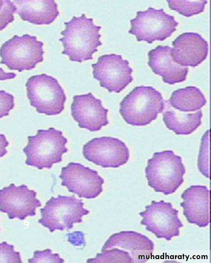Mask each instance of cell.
<instances>
[{"mask_svg":"<svg viewBox=\"0 0 211 263\" xmlns=\"http://www.w3.org/2000/svg\"><path fill=\"white\" fill-rule=\"evenodd\" d=\"M130 22L129 33L134 35L138 41L149 43L166 40L178 25L174 17L166 14L162 8L157 10L151 7L145 11L137 12L136 17Z\"/></svg>","mask_w":211,"mask_h":263,"instance_id":"ba28073f","label":"cell"},{"mask_svg":"<svg viewBox=\"0 0 211 263\" xmlns=\"http://www.w3.org/2000/svg\"><path fill=\"white\" fill-rule=\"evenodd\" d=\"M209 130L206 131L202 137L200 153L198 159V167L200 171L205 177L209 178Z\"/></svg>","mask_w":211,"mask_h":263,"instance_id":"cb8c5ba5","label":"cell"},{"mask_svg":"<svg viewBox=\"0 0 211 263\" xmlns=\"http://www.w3.org/2000/svg\"><path fill=\"white\" fill-rule=\"evenodd\" d=\"M17 13L21 20L36 25L52 23L59 13L54 0H14Z\"/></svg>","mask_w":211,"mask_h":263,"instance_id":"d6986e66","label":"cell"},{"mask_svg":"<svg viewBox=\"0 0 211 263\" xmlns=\"http://www.w3.org/2000/svg\"><path fill=\"white\" fill-rule=\"evenodd\" d=\"M172 49L168 45L157 46L148 53V64L154 74L161 76L164 82L173 85L185 81L189 69L173 61Z\"/></svg>","mask_w":211,"mask_h":263,"instance_id":"ac0fdd59","label":"cell"},{"mask_svg":"<svg viewBox=\"0 0 211 263\" xmlns=\"http://www.w3.org/2000/svg\"><path fill=\"white\" fill-rule=\"evenodd\" d=\"M180 206L190 223L200 227L208 226L210 221V190L206 186L192 185L181 194Z\"/></svg>","mask_w":211,"mask_h":263,"instance_id":"e0dca14e","label":"cell"},{"mask_svg":"<svg viewBox=\"0 0 211 263\" xmlns=\"http://www.w3.org/2000/svg\"><path fill=\"white\" fill-rule=\"evenodd\" d=\"M117 248L128 252L134 263H146L152 256L154 243L147 236L134 231H123L112 235L101 251Z\"/></svg>","mask_w":211,"mask_h":263,"instance_id":"2e32d148","label":"cell"},{"mask_svg":"<svg viewBox=\"0 0 211 263\" xmlns=\"http://www.w3.org/2000/svg\"><path fill=\"white\" fill-rule=\"evenodd\" d=\"M0 263H22L20 254L13 245L3 242L0 243Z\"/></svg>","mask_w":211,"mask_h":263,"instance_id":"d4e9b609","label":"cell"},{"mask_svg":"<svg viewBox=\"0 0 211 263\" xmlns=\"http://www.w3.org/2000/svg\"><path fill=\"white\" fill-rule=\"evenodd\" d=\"M83 205L82 201L74 195L52 197L40 209L41 218L38 222L51 233L56 230H68L74 223H82V217L90 213Z\"/></svg>","mask_w":211,"mask_h":263,"instance_id":"8992f818","label":"cell"},{"mask_svg":"<svg viewBox=\"0 0 211 263\" xmlns=\"http://www.w3.org/2000/svg\"><path fill=\"white\" fill-rule=\"evenodd\" d=\"M63 259L61 258L59 254H53L52 250L48 248L43 251H35L32 258L28 259L29 263H64Z\"/></svg>","mask_w":211,"mask_h":263,"instance_id":"484cf974","label":"cell"},{"mask_svg":"<svg viewBox=\"0 0 211 263\" xmlns=\"http://www.w3.org/2000/svg\"><path fill=\"white\" fill-rule=\"evenodd\" d=\"M163 120L166 127L177 135H189L201 124L203 114L201 110L196 113L182 114L168 110L163 114Z\"/></svg>","mask_w":211,"mask_h":263,"instance_id":"ffe728a7","label":"cell"},{"mask_svg":"<svg viewBox=\"0 0 211 263\" xmlns=\"http://www.w3.org/2000/svg\"><path fill=\"white\" fill-rule=\"evenodd\" d=\"M73 99L71 115L80 128L96 132L109 123L108 109L105 108L101 101L92 93L76 95Z\"/></svg>","mask_w":211,"mask_h":263,"instance_id":"5bb4252c","label":"cell"},{"mask_svg":"<svg viewBox=\"0 0 211 263\" xmlns=\"http://www.w3.org/2000/svg\"><path fill=\"white\" fill-rule=\"evenodd\" d=\"M169 101L172 107L184 112L200 109L207 102L202 92L195 86H188L174 91Z\"/></svg>","mask_w":211,"mask_h":263,"instance_id":"44dd1931","label":"cell"},{"mask_svg":"<svg viewBox=\"0 0 211 263\" xmlns=\"http://www.w3.org/2000/svg\"><path fill=\"white\" fill-rule=\"evenodd\" d=\"M25 86L30 103L38 113L55 116L64 110L66 95L56 78L46 74L34 75Z\"/></svg>","mask_w":211,"mask_h":263,"instance_id":"5b68a950","label":"cell"},{"mask_svg":"<svg viewBox=\"0 0 211 263\" xmlns=\"http://www.w3.org/2000/svg\"><path fill=\"white\" fill-rule=\"evenodd\" d=\"M36 196L37 192L29 189L27 185L11 183L0 189V211L6 213L9 219L23 220L34 216L36 208L41 206Z\"/></svg>","mask_w":211,"mask_h":263,"instance_id":"4fadbf2b","label":"cell"},{"mask_svg":"<svg viewBox=\"0 0 211 263\" xmlns=\"http://www.w3.org/2000/svg\"><path fill=\"white\" fill-rule=\"evenodd\" d=\"M161 94L152 86L134 88L120 103L119 112L127 123L144 126L155 120L164 109Z\"/></svg>","mask_w":211,"mask_h":263,"instance_id":"7a4b0ae2","label":"cell"},{"mask_svg":"<svg viewBox=\"0 0 211 263\" xmlns=\"http://www.w3.org/2000/svg\"><path fill=\"white\" fill-rule=\"evenodd\" d=\"M178 214V210L173 208L171 202L161 200L152 201L139 215L142 217L140 223L145 225L147 230L157 238L169 241L173 237L178 236L179 229L183 226Z\"/></svg>","mask_w":211,"mask_h":263,"instance_id":"9c48e42d","label":"cell"},{"mask_svg":"<svg viewBox=\"0 0 211 263\" xmlns=\"http://www.w3.org/2000/svg\"><path fill=\"white\" fill-rule=\"evenodd\" d=\"M169 8L187 17L202 13L208 1L206 0H167Z\"/></svg>","mask_w":211,"mask_h":263,"instance_id":"7402d4cb","label":"cell"},{"mask_svg":"<svg viewBox=\"0 0 211 263\" xmlns=\"http://www.w3.org/2000/svg\"><path fill=\"white\" fill-rule=\"evenodd\" d=\"M9 143L5 135L0 134V158L4 156L7 153V150L6 148Z\"/></svg>","mask_w":211,"mask_h":263,"instance_id":"f1b7e54d","label":"cell"},{"mask_svg":"<svg viewBox=\"0 0 211 263\" xmlns=\"http://www.w3.org/2000/svg\"><path fill=\"white\" fill-rule=\"evenodd\" d=\"M43 43L29 34L14 36L0 48V63L10 70L21 72L34 69L43 61Z\"/></svg>","mask_w":211,"mask_h":263,"instance_id":"52a82bcc","label":"cell"},{"mask_svg":"<svg viewBox=\"0 0 211 263\" xmlns=\"http://www.w3.org/2000/svg\"><path fill=\"white\" fill-rule=\"evenodd\" d=\"M16 10V7L12 0H6L3 8L0 10V31L14 21V15Z\"/></svg>","mask_w":211,"mask_h":263,"instance_id":"4316f807","label":"cell"},{"mask_svg":"<svg viewBox=\"0 0 211 263\" xmlns=\"http://www.w3.org/2000/svg\"><path fill=\"white\" fill-rule=\"evenodd\" d=\"M172 44L173 59L182 66H197L206 60L208 55V42L196 33H184L178 36Z\"/></svg>","mask_w":211,"mask_h":263,"instance_id":"9a60e30c","label":"cell"},{"mask_svg":"<svg viewBox=\"0 0 211 263\" xmlns=\"http://www.w3.org/2000/svg\"><path fill=\"white\" fill-rule=\"evenodd\" d=\"M92 67L94 78L110 93H120L133 80L129 61L120 55H102Z\"/></svg>","mask_w":211,"mask_h":263,"instance_id":"30bf717a","label":"cell"},{"mask_svg":"<svg viewBox=\"0 0 211 263\" xmlns=\"http://www.w3.org/2000/svg\"><path fill=\"white\" fill-rule=\"evenodd\" d=\"M82 153L88 161L103 168H117L129 160V148L124 142L112 137L93 139L83 146Z\"/></svg>","mask_w":211,"mask_h":263,"instance_id":"8fae6325","label":"cell"},{"mask_svg":"<svg viewBox=\"0 0 211 263\" xmlns=\"http://www.w3.org/2000/svg\"><path fill=\"white\" fill-rule=\"evenodd\" d=\"M185 172L181 157L172 150L154 153L145 168L149 186L165 195L173 193L182 184Z\"/></svg>","mask_w":211,"mask_h":263,"instance_id":"3957f363","label":"cell"},{"mask_svg":"<svg viewBox=\"0 0 211 263\" xmlns=\"http://www.w3.org/2000/svg\"><path fill=\"white\" fill-rule=\"evenodd\" d=\"M17 76L14 73H7L4 71L2 68H0V81L13 79Z\"/></svg>","mask_w":211,"mask_h":263,"instance_id":"f546056e","label":"cell"},{"mask_svg":"<svg viewBox=\"0 0 211 263\" xmlns=\"http://www.w3.org/2000/svg\"><path fill=\"white\" fill-rule=\"evenodd\" d=\"M59 178L61 185L79 198L94 199L103 191L104 180L97 171L79 163L72 162L63 167Z\"/></svg>","mask_w":211,"mask_h":263,"instance_id":"7c38bea8","label":"cell"},{"mask_svg":"<svg viewBox=\"0 0 211 263\" xmlns=\"http://www.w3.org/2000/svg\"><path fill=\"white\" fill-rule=\"evenodd\" d=\"M95 258L89 259L87 263H134L130 254L117 248H112L101 251Z\"/></svg>","mask_w":211,"mask_h":263,"instance_id":"603a6c76","label":"cell"},{"mask_svg":"<svg viewBox=\"0 0 211 263\" xmlns=\"http://www.w3.org/2000/svg\"><path fill=\"white\" fill-rule=\"evenodd\" d=\"M14 106L13 95L4 90H0V119L8 116Z\"/></svg>","mask_w":211,"mask_h":263,"instance_id":"83f0119b","label":"cell"},{"mask_svg":"<svg viewBox=\"0 0 211 263\" xmlns=\"http://www.w3.org/2000/svg\"><path fill=\"white\" fill-rule=\"evenodd\" d=\"M28 142L23 149L26 165L41 170L50 169L53 164L61 162L62 155L68 152V140L62 132L54 127L39 129L35 136L28 137Z\"/></svg>","mask_w":211,"mask_h":263,"instance_id":"277c9868","label":"cell"},{"mask_svg":"<svg viewBox=\"0 0 211 263\" xmlns=\"http://www.w3.org/2000/svg\"><path fill=\"white\" fill-rule=\"evenodd\" d=\"M64 24L65 28L60 32L62 37L59 39L64 48L61 53L68 56L72 61L92 60L97 47L102 44L99 40L101 27L96 25L93 19L87 18L85 14L73 16Z\"/></svg>","mask_w":211,"mask_h":263,"instance_id":"6da1fadb","label":"cell"}]
</instances>
